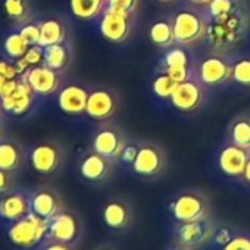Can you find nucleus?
I'll list each match as a JSON object with an SVG mask.
<instances>
[{"label": "nucleus", "mask_w": 250, "mask_h": 250, "mask_svg": "<svg viewBox=\"0 0 250 250\" xmlns=\"http://www.w3.org/2000/svg\"><path fill=\"white\" fill-rule=\"evenodd\" d=\"M247 30V15L244 8H240L218 18H208L205 39L216 53H221L238 44L244 39Z\"/></svg>", "instance_id": "f257e3e1"}, {"label": "nucleus", "mask_w": 250, "mask_h": 250, "mask_svg": "<svg viewBox=\"0 0 250 250\" xmlns=\"http://www.w3.org/2000/svg\"><path fill=\"white\" fill-rule=\"evenodd\" d=\"M172 222H188L212 218L209 196L200 188H184L174 194L167 205Z\"/></svg>", "instance_id": "f03ea898"}, {"label": "nucleus", "mask_w": 250, "mask_h": 250, "mask_svg": "<svg viewBox=\"0 0 250 250\" xmlns=\"http://www.w3.org/2000/svg\"><path fill=\"white\" fill-rule=\"evenodd\" d=\"M2 228L8 243L17 250H36L47 238V221L34 213Z\"/></svg>", "instance_id": "7ed1b4c3"}, {"label": "nucleus", "mask_w": 250, "mask_h": 250, "mask_svg": "<svg viewBox=\"0 0 250 250\" xmlns=\"http://www.w3.org/2000/svg\"><path fill=\"white\" fill-rule=\"evenodd\" d=\"M216 221L213 218L188 221V222H174L172 225V243L191 250H200L212 244L213 234L216 231Z\"/></svg>", "instance_id": "20e7f679"}, {"label": "nucleus", "mask_w": 250, "mask_h": 250, "mask_svg": "<svg viewBox=\"0 0 250 250\" xmlns=\"http://www.w3.org/2000/svg\"><path fill=\"white\" fill-rule=\"evenodd\" d=\"M66 159L65 149L61 143L44 140L28 149V164L42 177H53L63 168Z\"/></svg>", "instance_id": "39448f33"}, {"label": "nucleus", "mask_w": 250, "mask_h": 250, "mask_svg": "<svg viewBox=\"0 0 250 250\" xmlns=\"http://www.w3.org/2000/svg\"><path fill=\"white\" fill-rule=\"evenodd\" d=\"M85 232V225L81 215L69 208H63L52 219L47 221V238L66 244L78 246Z\"/></svg>", "instance_id": "423d86ee"}, {"label": "nucleus", "mask_w": 250, "mask_h": 250, "mask_svg": "<svg viewBox=\"0 0 250 250\" xmlns=\"http://www.w3.org/2000/svg\"><path fill=\"white\" fill-rule=\"evenodd\" d=\"M168 156L164 147L155 142L140 143L139 153L131 165V171L142 180H156L165 174Z\"/></svg>", "instance_id": "0eeeda50"}, {"label": "nucleus", "mask_w": 250, "mask_h": 250, "mask_svg": "<svg viewBox=\"0 0 250 250\" xmlns=\"http://www.w3.org/2000/svg\"><path fill=\"white\" fill-rule=\"evenodd\" d=\"M100 221L109 232H127L134 224V208L128 199L122 196L109 197L100 206Z\"/></svg>", "instance_id": "6e6552de"}, {"label": "nucleus", "mask_w": 250, "mask_h": 250, "mask_svg": "<svg viewBox=\"0 0 250 250\" xmlns=\"http://www.w3.org/2000/svg\"><path fill=\"white\" fill-rule=\"evenodd\" d=\"M171 20H172L175 43L188 46L205 39L208 18L199 11L181 9L177 11Z\"/></svg>", "instance_id": "1a4fd4ad"}, {"label": "nucleus", "mask_w": 250, "mask_h": 250, "mask_svg": "<svg viewBox=\"0 0 250 250\" xmlns=\"http://www.w3.org/2000/svg\"><path fill=\"white\" fill-rule=\"evenodd\" d=\"M128 143L125 133L112 122H102L91 137V150L118 162Z\"/></svg>", "instance_id": "9d476101"}, {"label": "nucleus", "mask_w": 250, "mask_h": 250, "mask_svg": "<svg viewBox=\"0 0 250 250\" xmlns=\"http://www.w3.org/2000/svg\"><path fill=\"white\" fill-rule=\"evenodd\" d=\"M137 14H128L106 6L100 20V34L112 43H124L128 40L136 24Z\"/></svg>", "instance_id": "9b49d317"}, {"label": "nucleus", "mask_w": 250, "mask_h": 250, "mask_svg": "<svg viewBox=\"0 0 250 250\" xmlns=\"http://www.w3.org/2000/svg\"><path fill=\"white\" fill-rule=\"evenodd\" d=\"M77 171L83 181L99 186L112 178L115 162L94 150H88L78 159Z\"/></svg>", "instance_id": "f8f14e48"}, {"label": "nucleus", "mask_w": 250, "mask_h": 250, "mask_svg": "<svg viewBox=\"0 0 250 250\" xmlns=\"http://www.w3.org/2000/svg\"><path fill=\"white\" fill-rule=\"evenodd\" d=\"M119 107V96L110 87H97L90 91L85 113L96 122H107Z\"/></svg>", "instance_id": "ddd939ff"}, {"label": "nucleus", "mask_w": 250, "mask_h": 250, "mask_svg": "<svg viewBox=\"0 0 250 250\" xmlns=\"http://www.w3.org/2000/svg\"><path fill=\"white\" fill-rule=\"evenodd\" d=\"M31 213L42 219H52L58 212L65 208L62 194L52 186H39L30 190Z\"/></svg>", "instance_id": "4468645a"}, {"label": "nucleus", "mask_w": 250, "mask_h": 250, "mask_svg": "<svg viewBox=\"0 0 250 250\" xmlns=\"http://www.w3.org/2000/svg\"><path fill=\"white\" fill-rule=\"evenodd\" d=\"M231 72L232 65L221 53H212L199 63L196 78L205 87H218L231 78Z\"/></svg>", "instance_id": "2eb2a0df"}, {"label": "nucleus", "mask_w": 250, "mask_h": 250, "mask_svg": "<svg viewBox=\"0 0 250 250\" xmlns=\"http://www.w3.org/2000/svg\"><path fill=\"white\" fill-rule=\"evenodd\" d=\"M62 72H58L44 63L30 66L21 77L28 83L36 96H52L62 87Z\"/></svg>", "instance_id": "dca6fc26"}, {"label": "nucleus", "mask_w": 250, "mask_h": 250, "mask_svg": "<svg viewBox=\"0 0 250 250\" xmlns=\"http://www.w3.org/2000/svg\"><path fill=\"white\" fill-rule=\"evenodd\" d=\"M31 213L30 190L15 188L0 196V227L9 225Z\"/></svg>", "instance_id": "f3484780"}, {"label": "nucleus", "mask_w": 250, "mask_h": 250, "mask_svg": "<svg viewBox=\"0 0 250 250\" xmlns=\"http://www.w3.org/2000/svg\"><path fill=\"white\" fill-rule=\"evenodd\" d=\"M205 85L196 77L178 83L171 96V103L181 112H194L205 103Z\"/></svg>", "instance_id": "a211bd4d"}, {"label": "nucleus", "mask_w": 250, "mask_h": 250, "mask_svg": "<svg viewBox=\"0 0 250 250\" xmlns=\"http://www.w3.org/2000/svg\"><path fill=\"white\" fill-rule=\"evenodd\" d=\"M249 156V150L228 142L218 153V168L228 178H241Z\"/></svg>", "instance_id": "6ab92c4d"}, {"label": "nucleus", "mask_w": 250, "mask_h": 250, "mask_svg": "<svg viewBox=\"0 0 250 250\" xmlns=\"http://www.w3.org/2000/svg\"><path fill=\"white\" fill-rule=\"evenodd\" d=\"M90 91L77 83H68L62 85L58 91V106L66 115H81L85 113Z\"/></svg>", "instance_id": "aec40b11"}, {"label": "nucleus", "mask_w": 250, "mask_h": 250, "mask_svg": "<svg viewBox=\"0 0 250 250\" xmlns=\"http://www.w3.org/2000/svg\"><path fill=\"white\" fill-rule=\"evenodd\" d=\"M28 164V149L12 137L0 139V169L21 172Z\"/></svg>", "instance_id": "412c9836"}, {"label": "nucleus", "mask_w": 250, "mask_h": 250, "mask_svg": "<svg viewBox=\"0 0 250 250\" xmlns=\"http://www.w3.org/2000/svg\"><path fill=\"white\" fill-rule=\"evenodd\" d=\"M34 96L36 93L31 90L28 83L20 75V80L14 90L2 97L3 109L12 115H22L33 106Z\"/></svg>", "instance_id": "4be33fe9"}, {"label": "nucleus", "mask_w": 250, "mask_h": 250, "mask_svg": "<svg viewBox=\"0 0 250 250\" xmlns=\"http://www.w3.org/2000/svg\"><path fill=\"white\" fill-rule=\"evenodd\" d=\"M72 62V49L68 42L43 47V63L58 72H63Z\"/></svg>", "instance_id": "5701e85b"}, {"label": "nucleus", "mask_w": 250, "mask_h": 250, "mask_svg": "<svg viewBox=\"0 0 250 250\" xmlns=\"http://www.w3.org/2000/svg\"><path fill=\"white\" fill-rule=\"evenodd\" d=\"M68 42V30L63 20L58 17H49L40 21V43L39 46L46 47L56 43Z\"/></svg>", "instance_id": "b1692460"}, {"label": "nucleus", "mask_w": 250, "mask_h": 250, "mask_svg": "<svg viewBox=\"0 0 250 250\" xmlns=\"http://www.w3.org/2000/svg\"><path fill=\"white\" fill-rule=\"evenodd\" d=\"M227 137L229 143L250 152V113H240L229 122Z\"/></svg>", "instance_id": "393cba45"}, {"label": "nucleus", "mask_w": 250, "mask_h": 250, "mask_svg": "<svg viewBox=\"0 0 250 250\" xmlns=\"http://www.w3.org/2000/svg\"><path fill=\"white\" fill-rule=\"evenodd\" d=\"M3 12L14 27H21L33 20L30 0H3Z\"/></svg>", "instance_id": "a878e982"}, {"label": "nucleus", "mask_w": 250, "mask_h": 250, "mask_svg": "<svg viewBox=\"0 0 250 250\" xmlns=\"http://www.w3.org/2000/svg\"><path fill=\"white\" fill-rule=\"evenodd\" d=\"M149 39L155 46L161 49H169L175 43L172 20L162 18V20L155 21L149 30Z\"/></svg>", "instance_id": "bb28decb"}, {"label": "nucleus", "mask_w": 250, "mask_h": 250, "mask_svg": "<svg viewBox=\"0 0 250 250\" xmlns=\"http://www.w3.org/2000/svg\"><path fill=\"white\" fill-rule=\"evenodd\" d=\"M107 6V0H69V8L74 17L90 21L97 18Z\"/></svg>", "instance_id": "cd10ccee"}, {"label": "nucleus", "mask_w": 250, "mask_h": 250, "mask_svg": "<svg viewBox=\"0 0 250 250\" xmlns=\"http://www.w3.org/2000/svg\"><path fill=\"white\" fill-rule=\"evenodd\" d=\"M28 49H30V46L27 44V42L22 39V36L18 31L11 33L3 42V52H5L6 58L14 62L24 58V55L27 53Z\"/></svg>", "instance_id": "c85d7f7f"}, {"label": "nucleus", "mask_w": 250, "mask_h": 250, "mask_svg": "<svg viewBox=\"0 0 250 250\" xmlns=\"http://www.w3.org/2000/svg\"><path fill=\"white\" fill-rule=\"evenodd\" d=\"M177 85H178V83L169 74L162 71V72H159L155 77L152 87H153V93L158 97H161V99H171V96H172V93H174Z\"/></svg>", "instance_id": "c756f323"}, {"label": "nucleus", "mask_w": 250, "mask_h": 250, "mask_svg": "<svg viewBox=\"0 0 250 250\" xmlns=\"http://www.w3.org/2000/svg\"><path fill=\"white\" fill-rule=\"evenodd\" d=\"M206 8H208L209 18H218L231 14L243 6L240 3V0H212Z\"/></svg>", "instance_id": "7c9ffc66"}, {"label": "nucleus", "mask_w": 250, "mask_h": 250, "mask_svg": "<svg viewBox=\"0 0 250 250\" xmlns=\"http://www.w3.org/2000/svg\"><path fill=\"white\" fill-rule=\"evenodd\" d=\"M231 78L244 87H250V58H243L232 65Z\"/></svg>", "instance_id": "2f4dec72"}, {"label": "nucleus", "mask_w": 250, "mask_h": 250, "mask_svg": "<svg viewBox=\"0 0 250 250\" xmlns=\"http://www.w3.org/2000/svg\"><path fill=\"white\" fill-rule=\"evenodd\" d=\"M164 68H172V66H190V56L184 49H169L162 62Z\"/></svg>", "instance_id": "473e14b6"}, {"label": "nucleus", "mask_w": 250, "mask_h": 250, "mask_svg": "<svg viewBox=\"0 0 250 250\" xmlns=\"http://www.w3.org/2000/svg\"><path fill=\"white\" fill-rule=\"evenodd\" d=\"M219 250H250V231L238 228L232 238Z\"/></svg>", "instance_id": "72a5a7b5"}, {"label": "nucleus", "mask_w": 250, "mask_h": 250, "mask_svg": "<svg viewBox=\"0 0 250 250\" xmlns=\"http://www.w3.org/2000/svg\"><path fill=\"white\" fill-rule=\"evenodd\" d=\"M18 33L27 42L28 46H39L40 43V21H30L18 28Z\"/></svg>", "instance_id": "f704fd0d"}, {"label": "nucleus", "mask_w": 250, "mask_h": 250, "mask_svg": "<svg viewBox=\"0 0 250 250\" xmlns=\"http://www.w3.org/2000/svg\"><path fill=\"white\" fill-rule=\"evenodd\" d=\"M237 227H232V225H216V231L213 234V238H212V246H215L216 249H221L224 244H227L232 235L237 232Z\"/></svg>", "instance_id": "c9c22d12"}, {"label": "nucleus", "mask_w": 250, "mask_h": 250, "mask_svg": "<svg viewBox=\"0 0 250 250\" xmlns=\"http://www.w3.org/2000/svg\"><path fill=\"white\" fill-rule=\"evenodd\" d=\"M15 188H18L17 187V174L0 169V196H3Z\"/></svg>", "instance_id": "e433bc0d"}, {"label": "nucleus", "mask_w": 250, "mask_h": 250, "mask_svg": "<svg viewBox=\"0 0 250 250\" xmlns=\"http://www.w3.org/2000/svg\"><path fill=\"white\" fill-rule=\"evenodd\" d=\"M107 6L128 14H137L140 0H107Z\"/></svg>", "instance_id": "4c0bfd02"}, {"label": "nucleus", "mask_w": 250, "mask_h": 250, "mask_svg": "<svg viewBox=\"0 0 250 250\" xmlns=\"http://www.w3.org/2000/svg\"><path fill=\"white\" fill-rule=\"evenodd\" d=\"M164 71L169 74L177 83H183L193 77L190 66H172V68H164Z\"/></svg>", "instance_id": "58836bf2"}, {"label": "nucleus", "mask_w": 250, "mask_h": 250, "mask_svg": "<svg viewBox=\"0 0 250 250\" xmlns=\"http://www.w3.org/2000/svg\"><path fill=\"white\" fill-rule=\"evenodd\" d=\"M139 149H140V143H131V142H128L127 143V146H125V149H124V152H122V155H121V162H124L125 165H133V162H134V159H136V156H137V153H139Z\"/></svg>", "instance_id": "ea45409f"}, {"label": "nucleus", "mask_w": 250, "mask_h": 250, "mask_svg": "<svg viewBox=\"0 0 250 250\" xmlns=\"http://www.w3.org/2000/svg\"><path fill=\"white\" fill-rule=\"evenodd\" d=\"M36 250H78V246L66 244V243H61V241H55V240H46Z\"/></svg>", "instance_id": "a19ab883"}, {"label": "nucleus", "mask_w": 250, "mask_h": 250, "mask_svg": "<svg viewBox=\"0 0 250 250\" xmlns=\"http://www.w3.org/2000/svg\"><path fill=\"white\" fill-rule=\"evenodd\" d=\"M240 180H241L247 187H250V156H249V161H247V164H246L244 172H243V175H241Z\"/></svg>", "instance_id": "79ce46f5"}, {"label": "nucleus", "mask_w": 250, "mask_h": 250, "mask_svg": "<svg viewBox=\"0 0 250 250\" xmlns=\"http://www.w3.org/2000/svg\"><path fill=\"white\" fill-rule=\"evenodd\" d=\"M164 250H191V249H187V247H183L180 244H175V243H171L168 247H165Z\"/></svg>", "instance_id": "37998d69"}, {"label": "nucleus", "mask_w": 250, "mask_h": 250, "mask_svg": "<svg viewBox=\"0 0 250 250\" xmlns=\"http://www.w3.org/2000/svg\"><path fill=\"white\" fill-rule=\"evenodd\" d=\"M93 250H118L115 246H112V244H107V243H103V244H100V246H97L96 249H93Z\"/></svg>", "instance_id": "c03bdc74"}, {"label": "nucleus", "mask_w": 250, "mask_h": 250, "mask_svg": "<svg viewBox=\"0 0 250 250\" xmlns=\"http://www.w3.org/2000/svg\"><path fill=\"white\" fill-rule=\"evenodd\" d=\"M190 2L193 3V5H199V6H208L212 0H190Z\"/></svg>", "instance_id": "a18cd8bd"}, {"label": "nucleus", "mask_w": 250, "mask_h": 250, "mask_svg": "<svg viewBox=\"0 0 250 250\" xmlns=\"http://www.w3.org/2000/svg\"><path fill=\"white\" fill-rule=\"evenodd\" d=\"M3 103H2V99H0V122H2V116H3Z\"/></svg>", "instance_id": "49530a36"}, {"label": "nucleus", "mask_w": 250, "mask_h": 250, "mask_svg": "<svg viewBox=\"0 0 250 250\" xmlns=\"http://www.w3.org/2000/svg\"><path fill=\"white\" fill-rule=\"evenodd\" d=\"M3 137V127H2V122H0V139Z\"/></svg>", "instance_id": "de8ad7c7"}, {"label": "nucleus", "mask_w": 250, "mask_h": 250, "mask_svg": "<svg viewBox=\"0 0 250 250\" xmlns=\"http://www.w3.org/2000/svg\"><path fill=\"white\" fill-rule=\"evenodd\" d=\"M158 2H161V3H169V2H172V0H158Z\"/></svg>", "instance_id": "09e8293b"}]
</instances>
